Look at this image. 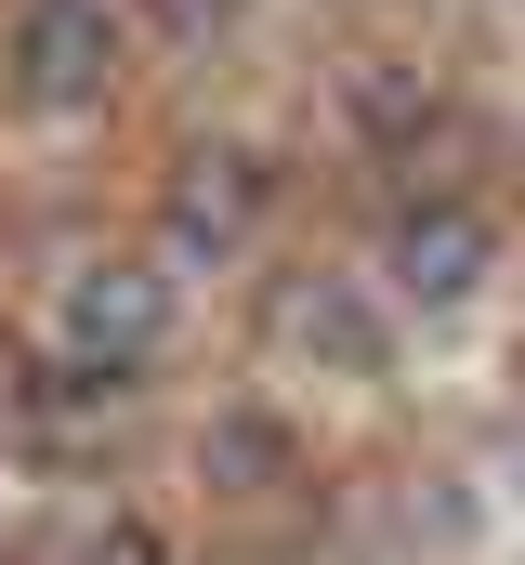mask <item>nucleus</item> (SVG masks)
<instances>
[{
	"instance_id": "nucleus-1",
	"label": "nucleus",
	"mask_w": 525,
	"mask_h": 565,
	"mask_svg": "<svg viewBox=\"0 0 525 565\" xmlns=\"http://www.w3.org/2000/svg\"><path fill=\"white\" fill-rule=\"evenodd\" d=\"M131 66H144L131 0H0V119L79 132L131 93Z\"/></svg>"
},
{
	"instance_id": "nucleus-2",
	"label": "nucleus",
	"mask_w": 525,
	"mask_h": 565,
	"mask_svg": "<svg viewBox=\"0 0 525 565\" xmlns=\"http://www.w3.org/2000/svg\"><path fill=\"white\" fill-rule=\"evenodd\" d=\"M355 264L382 277V302L407 329H447V316H473L500 289V211L473 184H394V211L368 224Z\"/></svg>"
},
{
	"instance_id": "nucleus-3",
	"label": "nucleus",
	"mask_w": 525,
	"mask_h": 565,
	"mask_svg": "<svg viewBox=\"0 0 525 565\" xmlns=\"http://www.w3.org/2000/svg\"><path fill=\"white\" fill-rule=\"evenodd\" d=\"M276 211H289V158L262 132H197L171 171H158V264L171 277H211V264H250L262 237H276Z\"/></svg>"
},
{
	"instance_id": "nucleus-4",
	"label": "nucleus",
	"mask_w": 525,
	"mask_h": 565,
	"mask_svg": "<svg viewBox=\"0 0 525 565\" xmlns=\"http://www.w3.org/2000/svg\"><path fill=\"white\" fill-rule=\"evenodd\" d=\"M40 329H53L66 369H119V382H144V369L171 355V329H184V277H171L158 250H79V264H53Z\"/></svg>"
},
{
	"instance_id": "nucleus-5",
	"label": "nucleus",
	"mask_w": 525,
	"mask_h": 565,
	"mask_svg": "<svg viewBox=\"0 0 525 565\" xmlns=\"http://www.w3.org/2000/svg\"><path fill=\"white\" fill-rule=\"evenodd\" d=\"M262 342H276V355H302V369L382 382L394 342H407V316L382 302V277H368V264H289V277L262 289Z\"/></svg>"
},
{
	"instance_id": "nucleus-6",
	"label": "nucleus",
	"mask_w": 525,
	"mask_h": 565,
	"mask_svg": "<svg viewBox=\"0 0 525 565\" xmlns=\"http://www.w3.org/2000/svg\"><path fill=\"white\" fill-rule=\"evenodd\" d=\"M302 473H315V447H302V422H289L276 395H250V382H237V395H211V408H197V487H211L224 513L289 500Z\"/></svg>"
},
{
	"instance_id": "nucleus-7",
	"label": "nucleus",
	"mask_w": 525,
	"mask_h": 565,
	"mask_svg": "<svg viewBox=\"0 0 525 565\" xmlns=\"http://www.w3.org/2000/svg\"><path fill=\"white\" fill-rule=\"evenodd\" d=\"M329 106H342L355 158H433V132H447V79L420 53H342Z\"/></svg>"
},
{
	"instance_id": "nucleus-8",
	"label": "nucleus",
	"mask_w": 525,
	"mask_h": 565,
	"mask_svg": "<svg viewBox=\"0 0 525 565\" xmlns=\"http://www.w3.org/2000/svg\"><path fill=\"white\" fill-rule=\"evenodd\" d=\"M131 13H144L158 53H224V40L250 26V0H131Z\"/></svg>"
},
{
	"instance_id": "nucleus-9",
	"label": "nucleus",
	"mask_w": 525,
	"mask_h": 565,
	"mask_svg": "<svg viewBox=\"0 0 525 565\" xmlns=\"http://www.w3.org/2000/svg\"><path fill=\"white\" fill-rule=\"evenodd\" d=\"M66 565H184V540H171L158 513H106V526H93Z\"/></svg>"
},
{
	"instance_id": "nucleus-10",
	"label": "nucleus",
	"mask_w": 525,
	"mask_h": 565,
	"mask_svg": "<svg viewBox=\"0 0 525 565\" xmlns=\"http://www.w3.org/2000/svg\"><path fill=\"white\" fill-rule=\"evenodd\" d=\"M500 473H513V487H525V422H513V460H500Z\"/></svg>"
}]
</instances>
